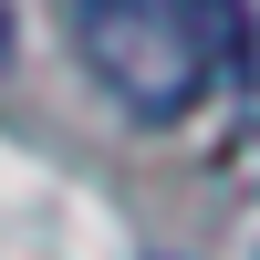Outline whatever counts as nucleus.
<instances>
[{"label":"nucleus","instance_id":"obj_1","mask_svg":"<svg viewBox=\"0 0 260 260\" xmlns=\"http://www.w3.org/2000/svg\"><path fill=\"white\" fill-rule=\"evenodd\" d=\"M73 42L94 62V83L136 125H187L198 94L219 83L198 31V0H73Z\"/></svg>","mask_w":260,"mask_h":260},{"label":"nucleus","instance_id":"obj_2","mask_svg":"<svg viewBox=\"0 0 260 260\" xmlns=\"http://www.w3.org/2000/svg\"><path fill=\"white\" fill-rule=\"evenodd\" d=\"M198 31H208L219 83H240V73H250V0H198Z\"/></svg>","mask_w":260,"mask_h":260},{"label":"nucleus","instance_id":"obj_3","mask_svg":"<svg viewBox=\"0 0 260 260\" xmlns=\"http://www.w3.org/2000/svg\"><path fill=\"white\" fill-rule=\"evenodd\" d=\"M0 62H11V11H0Z\"/></svg>","mask_w":260,"mask_h":260}]
</instances>
